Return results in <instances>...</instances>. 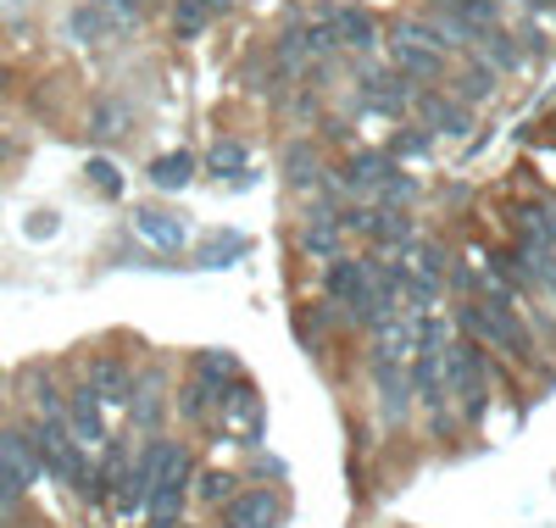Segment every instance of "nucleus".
<instances>
[{"label": "nucleus", "mask_w": 556, "mask_h": 528, "mask_svg": "<svg viewBox=\"0 0 556 528\" xmlns=\"http://www.w3.org/2000/svg\"><path fill=\"white\" fill-rule=\"evenodd\" d=\"M445 390H451V412L462 428H484L490 401H495V378H490V351L468 334L451 328V345H445Z\"/></svg>", "instance_id": "obj_1"}, {"label": "nucleus", "mask_w": 556, "mask_h": 528, "mask_svg": "<svg viewBox=\"0 0 556 528\" xmlns=\"http://www.w3.org/2000/svg\"><path fill=\"white\" fill-rule=\"evenodd\" d=\"M367 390H374V417L390 440H401L417 423V401H412V378H406V356H384L367 351Z\"/></svg>", "instance_id": "obj_2"}, {"label": "nucleus", "mask_w": 556, "mask_h": 528, "mask_svg": "<svg viewBox=\"0 0 556 528\" xmlns=\"http://www.w3.org/2000/svg\"><path fill=\"white\" fill-rule=\"evenodd\" d=\"M128 435L134 440H156L167 435V423H173V378L162 362H134V390H128Z\"/></svg>", "instance_id": "obj_3"}, {"label": "nucleus", "mask_w": 556, "mask_h": 528, "mask_svg": "<svg viewBox=\"0 0 556 528\" xmlns=\"http://www.w3.org/2000/svg\"><path fill=\"white\" fill-rule=\"evenodd\" d=\"M390 56H395V73L412 78L417 89H424V84L434 89V84L451 78L445 51L434 45V28H429V23H395V34H390Z\"/></svg>", "instance_id": "obj_4"}, {"label": "nucleus", "mask_w": 556, "mask_h": 528, "mask_svg": "<svg viewBox=\"0 0 556 528\" xmlns=\"http://www.w3.org/2000/svg\"><path fill=\"white\" fill-rule=\"evenodd\" d=\"M12 390L23 401V417H62L67 412V373L56 362H23Z\"/></svg>", "instance_id": "obj_5"}, {"label": "nucleus", "mask_w": 556, "mask_h": 528, "mask_svg": "<svg viewBox=\"0 0 556 528\" xmlns=\"http://www.w3.org/2000/svg\"><path fill=\"white\" fill-rule=\"evenodd\" d=\"M374 296V256H334V262H323V301H329L340 312V323Z\"/></svg>", "instance_id": "obj_6"}, {"label": "nucleus", "mask_w": 556, "mask_h": 528, "mask_svg": "<svg viewBox=\"0 0 556 528\" xmlns=\"http://www.w3.org/2000/svg\"><path fill=\"white\" fill-rule=\"evenodd\" d=\"M67 428H73V440L84 445V451H101L106 440H112V412L101 406V395L89 390V378L84 373H67Z\"/></svg>", "instance_id": "obj_7"}, {"label": "nucleus", "mask_w": 556, "mask_h": 528, "mask_svg": "<svg viewBox=\"0 0 556 528\" xmlns=\"http://www.w3.org/2000/svg\"><path fill=\"white\" fill-rule=\"evenodd\" d=\"M78 373L89 378V390L101 395L106 412H123V406H128V390H134V356H123V351H89Z\"/></svg>", "instance_id": "obj_8"}, {"label": "nucleus", "mask_w": 556, "mask_h": 528, "mask_svg": "<svg viewBox=\"0 0 556 528\" xmlns=\"http://www.w3.org/2000/svg\"><path fill=\"white\" fill-rule=\"evenodd\" d=\"M128 456H134V435H112L101 451H96V467H89V485L78 490L84 506H112L123 473H128Z\"/></svg>", "instance_id": "obj_9"}, {"label": "nucleus", "mask_w": 556, "mask_h": 528, "mask_svg": "<svg viewBox=\"0 0 556 528\" xmlns=\"http://www.w3.org/2000/svg\"><path fill=\"white\" fill-rule=\"evenodd\" d=\"M217 417L223 423H235L240 428V445H262V428H267V417H262V390H256V378H235V384H228V390L217 395Z\"/></svg>", "instance_id": "obj_10"}, {"label": "nucleus", "mask_w": 556, "mask_h": 528, "mask_svg": "<svg viewBox=\"0 0 556 528\" xmlns=\"http://www.w3.org/2000/svg\"><path fill=\"white\" fill-rule=\"evenodd\" d=\"M223 528H278L285 523V495H278L273 485H245L235 501H228L217 512Z\"/></svg>", "instance_id": "obj_11"}, {"label": "nucleus", "mask_w": 556, "mask_h": 528, "mask_svg": "<svg viewBox=\"0 0 556 528\" xmlns=\"http://www.w3.org/2000/svg\"><path fill=\"white\" fill-rule=\"evenodd\" d=\"M417 117H424L429 134H451V139H468L473 134V106H462L451 89H417Z\"/></svg>", "instance_id": "obj_12"}, {"label": "nucleus", "mask_w": 556, "mask_h": 528, "mask_svg": "<svg viewBox=\"0 0 556 528\" xmlns=\"http://www.w3.org/2000/svg\"><path fill=\"white\" fill-rule=\"evenodd\" d=\"M295 246H301V256H312V262H334V256H345V228H340L334 212L306 206V217H301V228H295Z\"/></svg>", "instance_id": "obj_13"}, {"label": "nucleus", "mask_w": 556, "mask_h": 528, "mask_svg": "<svg viewBox=\"0 0 556 528\" xmlns=\"http://www.w3.org/2000/svg\"><path fill=\"white\" fill-rule=\"evenodd\" d=\"M134 228H139V239H151L162 256H173V251L190 246V217L173 212V206H139V212H134Z\"/></svg>", "instance_id": "obj_14"}, {"label": "nucleus", "mask_w": 556, "mask_h": 528, "mask_svg": "<svg viewBox=\"0 0 556 528\" xmlns=\"http://www.w3.org/2000/svg\"><path fill=\"white\" fill-rule=\"evenodd\" d=\"M334 328H340V312H334L329 301H301V306H290V334H295V345L312 351V356H323V345H329Z\"/></svg>", "instance_id": "obj_15"}, {"label": "nucleus", "mask_w": 556, "mask_h": 528, "mask_svg": "<svg viewBox=\"0 0 556 528\" xmlns=\"http://www.w3.org/2000/svg\"><path fill=\"white\" fill-rule=\"evenodd\" d=\"M395 162L384 156V151H351L345 156V167H340V189L351 201H362V196H379V184H384V173H390Z\"/></svg>", "instance_id": "obj_16"}, {"label": "nucleus", "mask_w": 556, "mask_h": 528, "mask_svg": "<svg viewBox=\"0 0 556 528\" xmlns=\"http://www.w3.org/2000/svg\"><path fill=\"white\" fill-rule=\"evenodd\" d=\"M451 95H456V101L462 106H484V101H495V89H501V73L484 62V56H468V62H462L451 78Z\"/></svg>", "instance_id": "obj_17"}, {"label": "nucleus", "mask_w": 556, "mask_h": 528, "mask_svg": "<svg viewBox=\"0 0 556 528\" xmlns=\"http://www.w3.org/2000/svg\"><path fill=\"white\" fill-rule=\"evenodd\" d=\"M245 367H240V356L235 351H223V345H201V351H190V378H201L206 390H212V401L235 384Z\"/></svg>", "instance_id": "obj_18"}, {"label": "nucleus", "mask_w": 556, "mask_h": 528, "mask_svg": "<svg viewBox=\"0 0 556 528\" xmlns=\"http://www.w3.org/2000/svg\"><path fill=\"white\" fill-rule=\"evenodd\" d=\"M417 239V223L412 212H390V206H374V228H367V246L384 251V256H406V246Z\"/></svg>", "instance_id": "obj_19"}, {"label": "nucleus", "mask_w": 556, "mask_h": 528, "mask_svg": "<svg viewBox=\"0 0 556 528\" xmlns=\"http://www.w3.org/2000/svg\"><path fill=\"white\" fill-rule=\"evenodd\" d=\"M362 95H367V101H374L379 112H390V117H406V106L417 101V84H412V78H401L395 67H384V73H367Z\"/></svg>", "instance_id": "obj_20"}, {"label": "nucleus", "mask_w": 556, "mask_h": 528, "mask_svg": "<svg viewBox=\"0 0 556 528\" xmlns=\"http://www.w3.org/2000/svg\"><path fill=\"white\" fill-rule=\"evenodd\" d=\"M245 256H251V234H240V228H212V234L201 239V251H195V267L223 273V267H235V262H245Z\"/></svg>", "instance_id": "obj_21"}, {"label": "nucleus", "mask_w": 556, "mask_h": 528, "mask_svg": "<svg viewBox=\"0 0 556 528\" xmlns=\"http://www.w3.org/2000/svg\"><path fill=\"white\" fill-rule=\"evenodd\" d=\"M285 184L301 189V196H312V189L323 184V151H317V139H295V146H285Z\"/></svg>", "instance_id": "obj_22"}, {"label": "nucleus", "mask_w": 556, "mask_h": 528, "mask_svg": "<svg viewBox=\"0 0 556 528\" xmlns=\"http://www.w3.org/2000/svg\"><path fill=\"white\" fill-rule=\"evenodd\" d=\"M206 412H217L212 390H206L201 378L184 373V378L173 384V417H178V423H190V428H206Z\"/></svg>", "instance_id": "obj_23"}, {"label": "nucleus", "mask_w": 556, "mask_h": 528, "mask_svg": "<svg viewBox=\"0 0 556 528\" xmlns=\"http://www.w3.org/2000/svg\"><path fill=\"white\" fill-rule=\"evenodd\" d=\"M240 490H245V478L228 473V467H201V473H195V501H201L206 512H223Z\"/></svg>", "instance_id": "obj_24"}, {"label": "nucleus", "mask_w": 556, "mask_h": 528, "mask_svg": "<svg viewBox=\"0 0 556 528\" xmlns=\"http://www.w3.org/2000/svg\"><path fill=\"white\" fill-rule=\"evenodd\" d=\"M451 246H445V239H412V246H406V267L412 273H424V278H434V284H445V273H451Z\"/></svg>", "instance_id": "obj_25"}, {"label": "nucleus", "mask_w": 556, "mask_h": 528, "mask_svg": "<svg viewBox=\"0 0 556 528\" xmlns=\"http://www.w3.org/2000/svg\"><path fill=\"white\" fill-rule=\"evenodd\" d=\"M195 167H201V162H195L190 151H167V156L151 162V184L162 189V196H178V189L195 184Z\"/></svg>", "instance_id": "obj_26"}, {"label": "nucleus", "mask_w": 556, "mask_h": 528, "mask_svg": "<svg viewBox=\"0 0 556 528\" xmlns=\"http://www.w3.org/2000/svg\"><path fill=\"white\" fill-rule=\"evenodd\" d=\"M334 28H340L345 51H374V45H379V23H374V12H362V7H340Z\"/></svg>", "instance_id": "obj_27"}, {"label": "nucleus", "mask_w": 556, "mask_h": 528, "mask_svg": "<svg viewBox=\"0 0 556 528\" xmlns=\"http://www.w3.org/2000/svg\"><path fill=\"white\" fill-rule=\"evenodd\" d=\"M251 167V146H240V139H217V146H206V173L212 178H235Z\"/></svg>", "instance_id": "obj_28"}, {"label": "nucleus", "mask_w": 556, "mask_h": 528, "mask_svg": "<svg viewBox=\"0 0 556 528\" xmlns=\"http://www.w3.org/2000/svg\"><path fill=\"white\" fill-rule=\"evenodd\" d=\"M412 201H417V178L395 162L390 173H384V184H379V196H374V206H390V212H412Z\"/></svg>", "instance_id": "obj_29"}, {"label": "nucleus", "mask_w": 556, "mask_h": 528, "mask_svg": "<svg viewBox=\"0 0 556 528\" xmlns=\"http://www.w3.org/2000/svg\"><path fill=\"white\" fill-rule=\"evenodd\" d=\"M479 51H484V62H490L495 73H518V62H523L518 39L506 34V28H490V34H479Z\"/></svg>", "instance_id": "obj_30"}, {"label": "nucleus", "mask_w": 556, "mask_h": 528, "mask_svg": "<svg viewBox=\"0 0 556 528\" xmlns=\"http://www.w3.org/2000/svg\"><path fill=\"white\" fill-rule=\"evenodd\" d=\"M206 28H212V12L201 7V0H173V39L190 45V39H201Z\"/></svg>", "instance_id": "obj_31"}, {"label": "nucleus", "mask_w": 556, "mask_h": 528, "mask_svg": "<svg viewBox=\"0 0 556 528\" xmlns=\"http://www.w3.org/2000/svg\"><path fill=\"white\" fill-rule=\"evenodd\" d=\"M429 151H434V134L406 123V128H395V139H390L384 156H390V162H417V156H429Z\"/></svg>", "instance_id": "obj_32"}, {"label": "nucleus", "mask_w": 556, "mask_h": 528, "mask_svg": "<svg viewBox=\"0 0 556 528\" xmlns=\"http://www.w3.org/2000/svg\"><path fill=\"white\" fill-rule=\"evenodd\" d=\"M28 490H34V485L17 473V462H12L7 451H0V512H17V506L28 501Z\"/></svg>", "instance_id": "obj_33"}, {"label": "nucleus", "mask_w": 556, "mask_h": 528, "mask_svg": "<svg viewBox=\"0 0 556 528\" xmlns=\"http://www.w3.org/2000/svg\"><path fill=\"white\" fill-rule=\"evenodd\" d=\"M89 184H96V189H101V196H123V173H117L112 162H101V156H96V162H89Z\"/></svg>", "instance_id": "obj_34"}, {"label": "nucleus", "mask_w": 556, "mask_h": 528, "mask_svg": "<svg viewBox=\"0 0 556 528\" xmlns=\"http://www.w3.org/2000/svg\"><path fill=\"white\" fill-rule=\"evenodd\" d=\"M123 123H128V112H123V106H112V101H101V106H96V134H101V139L123 134Z\"/></svg>", "instance_id": "obj_35"}, {"label": "nucleus", "mask_w": 556, "mask_h": 528, "mask_svg": "<svg viewBox=\"0 0 556 528\" xmlns=\"http://www.w3.org/2000/svg\"><path fill=\"white\" fill-rule=\"evenodd\" d=\"M67 28H73L78 39H96V34L106 28V17H101L96 7H84V12H73V23H67Z\"/></svg>", "instance_id": "obj_36"}, {"label": "nucleus", "mask_w": 556, "mask_h": 528, "mask_svg": "<svg viewBox=\"0 0 556 528\" xmlns=\"http://www.w3.org/2000/svg\"><path fill=\"white\" fill-rule=\"evenodd\" d=\"M7 401H12V378H7V367H0V417H7Z\"/></svg>", "instance_id": "obj_37"}, {"label": "nucleus", "mask_w": 556, "mask_h": 528, "mask_svg": "<svg viewBox=\"0 0 556 528\" xmlns=\"http://www.w3.org/2000/svg\"><path fill=\"white\" fill-rule=\"evenodd\" d=\"M201 7H206V12H212V17H223V12H228V7H235V0H201Z\"/></svg>", "instance_id": "obj_38"}, {"label": "nucleus", "mask_w": 556, "mask_h": 528, "mask_svg": "<svg viewBox=\"0 0 556 528\" xmlns=\"http://www.w3.org/2000/svg\"><path fill=\"white\" fill-rule=\"evenodd\" d=\"M12 89V73H7V62H0V95H7Z\"/></svg>", "instance_id": "obj_39"}, {"label": "nucleus", "mask_w": 556, "mask_h": 528, "mask_svg": "<svg viewBox=\"0 0 556 528\" xmlns=\"http://www.w3.org/2000/svg\"><path fill=\"white\" fill-rule=\"evenodd\" d=\"M212 528H223V523H212Z\"/></svg>", "instance_id": "obj_40"}]
</instances>
